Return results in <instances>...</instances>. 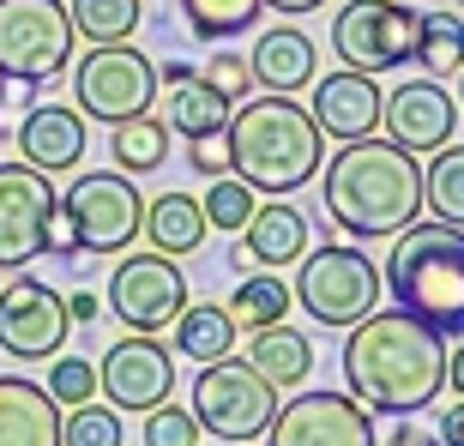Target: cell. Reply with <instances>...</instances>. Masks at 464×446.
Listing matches in <instances>:
<instances>
[{"label": "cell", "mask_w": 464, "mask_h": 446, "mask_svg": "<svg viewBox=\"0 0 464 446\" xmlns=\"http://www.w3.org/2000/svg\"><path fill=\"white\" fill-rule=\"evenodd\" d=\"M447 386V332H434L429 320L392 308L368 314L350 326L344 344V393L362 411L380 416H416L429 411Z\"/></svg>", "instance_id": "1"}, {"label": "cell", "mask_w": 464, "mask_h": 446, "mask_svg": "<svg viewBox=\"0 0 464 446\" xmlns=\"http://www.w3.org/2000/svg\"><path fill=\"white\" fill-rule=\"evenodd\" d=\"M320 199H326L332 229L344 236H398L422 211V163L392 139H350L344 151H332V163H320Z\"/></svg>", "instance_id": "2"}, {"label": "cell", "mask_w": 464, "mask_h": 446, "mask_svg": "<svg viewBox=\"0 0 464 446\" xmlns=\"http://www.w3.org/2000/svg\"><path fill=\"white\" fill-rule=\"evenodd\" d=\"M224 145H229V175H241L266 199H290L326 163V133L314 127L308 103L277 97V91L236 103V115L224 127Z\"/></svg>", "instance_id": "3"}, {"label": "cell", "mask_w": 464, "mask_h": 446, "mask_svg": "<svg viewBox=\"0 0 464 446\" xmlns=\"http://www.w3.org/2000/svg\"><path fill=\"white\" fill-rule=\"evenodd\" d=\"M386 296L434 332L464 338V229L440 218L404 223L386 247Z\"/></svg>", "instance_id": "4"}, {"label": "cell", "mask_w": 464, "mask_h": 446, "mask_svg": "<svg viewBox=\"0 0 464 446\" xmlns=\"http://www.w3.org/2000/svg\"><path fill=\"white\" fill-rule=\"evenodd\" d=\"M302 272H295V302H302V314L308 320H320V326H356V320H368V314L380 308V290H386V277H380V266L362 247H314V254L295 259Z\"/></svg>", "instance_id": "5"}, {"label": "cell", "mask_w": 464, "mask_h": 446, "mask_svg": "<svg viewBox=\"0 0 464 446\" xmlns=\"http://www.w3.org/2000/svg\"><path fill=\"white\" fill-rule=\"evenodd\" d=\"M157 91V61L133 43H97L91 54H79V67H72V103L85 121H133V115H151Z\"/></svg>", "instance_id": "6"}, {"label": "cell", "mask_w": 464, "mask_h": 446, "mask_svg": "<svg viewBox=\"0 0 464 446\" xmlns=\"http://www.w3.org/2000/svg\"><path fill=\"white\" fill-rule=\"evenodd\" d=\"M193 416L211 441H259L266 422L277 416V386L259 374L247 356H224L206 362L193 380Z\"/></svg>", "instance_id": "7"}, {"label": "cell", "mask_w": 464, "mask_h": 446, "mask_svg": "<svg viewBox=\"0 0 464 446\" xmlns=\"http://www.w3.org/2000/svg\"><path fill=\"white\" fill-rule=\"evenodd\" d=\"M67 0H0V79L43 85L72 67Z\"/></svg>", "instance_id": "8"}, {"label": "cell", "mask_w": 464, "mask_h": 446, "mask_svg": "<svg viewBox=\"0 0 464 446\" xmlns=\"http://www.w3.org/2000/svg\"><path fill=\"white\" fill-rule=\"evenodd\" d=\"M61 218L72 229V254H121L145 229V199L121 170H97L61 193Z\"/></svg>", "instance_id": "9"}, {"label": "cell", "mask_w": 464, "mask_h": 446, "mask_svg": "<svg viewBox=\"0 0 464 446\" xmlns=\"http://www.w3.org/2000/svg\"><path fill=\"white\" fill-rule=\"evenodd\" d=\"M332 49L356 73L404 67L416 54V6H404V0H344L332 18Z\"/></svg>", "instance_id": "10"}, {"label": "cell", "mask_w": 464, "mask_h": 446, "mask_svg": "<svg viewBox=\"0 0 464 446\" xmlns=\"http://www.w3.org/2000/svg\"><path fill=\"white\" fill-rule=\"evenodd\" d=\"M61 211L54 175L31 163H0V272H24L49 254V218Z\"/></svg>", "instance_id": "11"}, {"label": "cell", "mask_w": 464, "mask_h": 446, "mask_svg": "<svg viewBox=\"0 0 464 446\" xmlns=\"http://www.w3.org/2000/svg\"><path fill=\"white\" fill-rule=\"evenodd\" d=\"M188 308V277L169 254H127L109 277V314H115L127 332H163L175 326V314Z\"/></svg>", "instance_id": "12"}, {"label": "cell", "mask_w": 464, "mask_h": 446, "mask_svg": "<svg viewBox=\"0 0 464 446\" xmlns=\"http://www.w3.org/2000/svg\"><path fill=\"white\" fill-rule=\"evenodd\" d=\"M72 320H67V296L49 290L43 277L13 272L0 284V350L18 362H49L61 356Z\"/></svg>", "instance_id": "13"}, {"label": "cell", "mask_w": 464, "mask_h": 446, "mask_svg": "<svg viewBox=\"0 0 464 446\" xmlns=\"http://www.w3.org/2000/svg\"><path fill=\"white\" fill-rule=\"evenodd\" d=\"M374 416L350 393H295L266 422V446H374Z\"/></svg>", "instance_id": "14"}, {"label": "cell", "mask_w": 464, "mask_h": 446, "mask_svg": "<svg viewBox=\"0 0 464 446\" xmlns=\"http://www.w3.org/2000/svg\"><path fill=\"white\" fill-rule=\"evenodd\" d=\"M97 393H109L115 411H151L175 393V362L151 332H127L121 344H109L97 362Z\"/></svg>", "instance_id": "15"}, {"label": "cell", "mask_w": 464, "mask_h": 446, "mask_svg": "<svg viewBox=\"0 0 464 446\" xmlns=\"http://www.w3.org/2000/svg\"><path fill=\"white\" fill-rule=\"evenodd\" d=\"M380 121H386V139L404 145V151H440L452 145V127H459V103H452L440 79H404V85L380 103Z\"/></svg>", "instance_id": "16"}, {"label": "cell", "mask_w": 464, "mask_h": 446, "mask_svg": "<svg viewBox=\"0 0 464 446\" xmlns=\"http://www.w3.org/2000/svg\"><path fill=\"white\" fill-rule=\"evenodd\" d=\"M380 85H374V73H356V67H338L326 73V79H314V127L326 139H338V145H350V139H368L380 127Z\"/></svg>", "instance_id": "17"}, {"label": "cell", "mask_w": 464, "mask_h": 446, "mask_svg": "<svg viewBox=\"0 0 464 446\" xmlns=\"http://www.w3.org/2000/svg\"><path fill=\"white\" fill-rule=\"evenodd\" d=\"M241 247L229 259H236V272H241V259H254V266H266V272H277V266H295V259L314 247V229L308 218L290 206V199H259L254 218L241 223Z\"/></svg>", "instance_id": "18"}, {"label": "cell", "mask_w": 464, "mask_h": 446, "mask_svg": "<svg viewBox=\"0 0 464 446\" xmlns=\"http://www.w3.org/2000/svg\"><path fill=\"white\" fill-rule=\"evenodd\" d=\"M18 163H31L43 175H67L85 157V115L72 103H36L31 115L18 121Z\"/></svg>", "instance_id": "19"}, {"label": "cell", "mask_w": 464, "mask_h": 446, "mask_svg": "<svg viewBox=\"0 0 464 446\" xmlns=\"http://www.w3.org/2000/svg\"><path fill=\"white\" fill-rule=\"evenodd\" d=\"M0 446H61V404L49 386L0 374Z\"/></svg>", "instance_id": "20"}, {"label": "cell", "mask_w": 464, "mask_h": 446, "mask_svg": "<svg viewBox=\"0 0 464 446\" xmlns=\"http://www.w3.org/2000/svg\"><path fill=\"white\" fill-rule=\"evenodd\" d=\"M254 85L259 91H277V97H295L302 85H314V67H320V54H314V43L302 31H290V24H277V31H266L254 43Z\"/></svg>", "instance_id": "21"}, {"label": "cell", "mask_w": 464, "mask_h": 446, "mask_svg": "<svg viewBox=\"0 0 464 446\" xmlns=\"http://www.w3.org/2000/svg\"><path fill=\"white\" fill-rule=\"evenodd\" d=\"M229 115H236V103H229L224 91H211L199 73L181 79V85H169V97H163V127L181 133L188 145L193 139H218L229 127Z\"/></svg>", "instance_id": "22"}, {"label": "cell", "mask_w": 464, "mask_h": 446, "mask_svg": "<svg viewBox=\"0 0 464 446\" xmlns=\"http://www.w3.org/2000/svg\"><path fill=\"white\" fill-rule=\"evenodd\" d=\"M247 362L272 380L277 393H295V386L314 374V344L302 338L295 326H284V320H277V326H259L254 338H247Z\"/></svg>", "instance_id": "23"}, {"label": "cell", "mask_w": 464, "mask_h": 446, "mask_svg": "<svg viewBox=\"0 0 464 446\" xmlns=\"http://www.w3.org/2000/svg\"><path fill=\"white\" fill-rule=\"evenodd\" d=\"M145 241H151L157 254H193L199 241H206V211L193 193H157L151 206H145Z\"/></svg>", "instance_id": "24"}, {"label": "cell", "mask_w": 464, "mask_h": 446, "mask_svg": "<svg viewBox=\"0 0 464 446\" xmlns=\"http://www.w3.org/2000/svg\"><path fill=\"white\" fill-rule=\"evenodd\" d=\"M175 350L188 362H224V356H236V320H229V308H218V302H193V308H181L175 314Z\"/></svg>", "instance_id": "25"}, {"label": "cell", "mask_w": 464, "mask_h": 446, "mask_svg": "<svg viewBox=\"0 0 464 446\" xmlns=\"http://www.w3.org/2000/svg\"><path fill=\"white\" fill-rule=\"evenodd\" d=\"M429 79H447V73L464 67V18L447 13V6H434V13H416V54Z\"/></svg>", "instance_id": "26"}, {"label": "cell", "mask_w": 464, "mask_h": 446, "mask_svg": "<svg viewBox=\"0 0 464 446\" xmlns=\"http://www.w3.org/2000/svg\"><path fill=\"white\" fill-rule=\"evenodd\" d=\"M109 151H115L121 175H151L163 157H169V127L163 115H133L109 127Z\"/></svg>", "instance_id": "27"}, {"label": "cell", "mask_w": 464, "mask_h": 446, "mask_svg": "<svg viewBox=\"0 0 464 446\" xmlns=\"http://www.w3.org/2000/svg\"><path fill=\"white\" fill-rule=\"evenodd\" d=\"M422 211L452 229H464V145H440L422 170Z\"/></svg>", "instance_id": "28"}, {"label": "cell", "mask_w": 464, "mask_h": 446, "mask_svg": "<svg viewBox=\"0 0 464 446\" xmlns=\"http://www.w3.org/2000/svg\"><path fill=\"white\" fill-rule=\"evenodd\" d=\"M72 36H85L91 49L97 43H127L145 18V0H67Z\"/></svg>", "instance_id": "29"}, {"label": "cell", "mask_w": 464, "mask_h": 446, "mask_svg": "<svg viewBox=\"0 0 464 446\" xmlns=\"http://www.w3.org/2000/svg\"><path fill=\"white\" fill-rule=\"evenodd\" d=\"M290 284L272 272H259V277H241V290L229 296V320H236L241 332H259V326H277L284 314H290Z\"/></svg>", "instance_id": "30"}, {"label": "cell", "mask_w": 464, "mask_h": 446, "mask_svg": "<svg viewBox=\"0 0 464 446\" xmlns=\"http://www.w3.org/2000/svg\"><path fill=\"white\" fill-rule=\"evenodd\" d=\"M259 13H266V0H181L188 31L206 36V43H229V36H241Z\"/></svg>", "instance_id": "31"}, {"label": "cell", "mask_w": 464, "mask_h": 446, "mask_svg": "<svg viewBox=\"0 0 464 446\" xmlns=\"http://www.w3.org/2000/svg\"><path fill=\"white\" fill-rule=\"evenodd\" d=\"M259 193L241 181V175H211L206 199H199V211H206V229H224V236H241V223L254 218Z\"/></svg>", "instance_id": "32"}, {"label": "cell", "mask_w": 464, "mask_h": 446, "mask_svg": "<svg viewBox=\"0 0 464 446\" xmlns=\"http://www.w3.org/2000/svg\"><path fill=\"white\" fill-rule=\"evenodd\" d=\"M127 434H121V411L115 404H72V411H61V446H121Z\"/></svg>", "instance_id": "33"}, {"label": "cell", "mask_w": 464, "mask_h": 446, "mask_svg": "<svg viewBox=\"0 0 464 446\" xmlns=\"http://www.w3.org/2000/svg\"><path fill=\"white\" fill-rule=\"evenodd\" d=\"M49 398L61 404V411H72V404H91L97 398V362L91 356H49Z\"/></svg>", "instance_id": "34"}, {"label": "cell", "mask_w": 464, "mask_h": 446, "mask_svg": "<svg viewBox=\"0 0 464 446\" xmlns=\"http://www.w3.org/2000/svg\"><path fill=\"white\" fill-rule=\"evenodd\" d=\"M199 416L188 411V404H169V398H163V404H151V411H145V446H199Z\"/></svg>", "instance_id": "35"}, {"label": "cell", "mask_w": 464, "mask_h": 446, "mask_svg": "<svg viewBox=\"0 0 464 446\" xmlns=\"http://www.w3.org/2000/svg\"><path fill=\"white\" fill-rule=\"evenodd\" d=\"M199 79H206L211 91H224L229 103H247V97H254V67H247L241 54H211V67L199 73Z\"/></svg>", "instance_id": "36"}, {"label": "cell", "mask_w": 464, "mask_h": 446, "mask_svg": "<svg viewBox=\"0 0 464 446\" xmlns=\"http://www.w3.org/2000/svg\"><path fill=\"white\" fill-rule=\"evenodd\" d=\"M188 163L199 175H229V145H224V133H218V139H193V145H188Z\"/></svg>", "instance_id": "37"}, {"label": "cell", "mask_w": 464, "mask_h": 446, "mask_svg": "<svg viewBox=\"0 0 464 446\" xmlns=\"http://www.w3.org/2000/svg\"><path fill=\"white\" fill-rule=\"evenodd\" d=\"M440 441H447V446H464V398L440 411Z\"/></svg>", "instance_id": "38"}, {"label": "cell", "mask_w": 464, "mask_h": 446, "mask_svg": "<svg viewBox=\"0 0 464 446\" xmlns=\"http://www.w3.org/2000/svg\"><path fill=\"white\" fill-rule=\"evenodd\" d=\"M67 320L72 326H91V320H97V296H85V290L67 296Z\"/></svg>", "instance_id": "39"}, {"label": "cell", "mask_w": 464, "mask_h": 446, "mask_svg": "<svg viewBox=\"0 0 464 446\" xmlns=\"http://www.w3.org/2000/svg\"><path fill=\"white\" fill-rule=\"evenodd\" d=\"M374 446H434V434H422V429H411V422H404V429H392L386 441H374Z\"/></svg>", "instance_id": "40"}, {"label": "cell", "mask_w": 464, "mask_h": 446, "mask_svg": "<svg viewBox=\"0 0 464 446\" xmlns=\"http://www.w3.org/2000/svg\"><path fill=\"white\" fill-rule=\"evenodd\" d=\"M447 386L464 398V344H452V350H447Z\"/></svg>", "instance_id": "41"}, {"label": "cell", "mask_w": 464, "mask_h": 446, "mask_svg": "<svg viewBox=\"0 0 464 446\" xmlns=\"http://www.w3.org/2000/svg\"><path fill=\"white\" fill-rule=\"evenodd\" d=\"M272 13H284V18H302V13H320L326 0H266Z\"/></svg>", "instance_id": "42"}, {"label": "cell", "mask_w": 464, "mask_h": 446, "mask_svg": "<svg viewBox=\"0 0 464 446\" xmlns=\"http://www.w3.org/2000/svg\"><path fill=\"white\" fill-rule=\"evenodd\" d=\"M459 103H464V67H459Z\"/></svg>", "instance_id": "43"}, {"label": "cell", "mask_w": 464, "mask_h": 446, "mask_svg": "<svg viewBox=\"0 0 464 446\" xmlns=\"http://www.w3.org/2000/svg\"><path fill=\"white\" fill-rule=\"evenodd\" d=\"M218 446H241V441H218Z\"/></svg>", "instance_id": "44"}, {"label": "cell", "mask_w": 464, "mask_h": 446, "mask_svg": "<svg viewBox=\"0 0 464 446\" xmlns=\"http://www.w3.org/2000/svg\"><path fill=\"white\" fill-rule=\"evenodd\" d=\"M0 91H6V79H0Z\"/></svg>", "instance_id": "45"}, {"label": "cell", "mask_w": 464, "mask_h": 446, "mask_svg": "<svg viewBox=\"0 0 464 446\" xmlns=\"http://www.w3.org/2000/svg\"><path fill=\"white\" fill-rule=\"evenodd\" d=\"M452 6H464V0H452Z\"/></svg>", "instance_id": "46"}]
</instances>
